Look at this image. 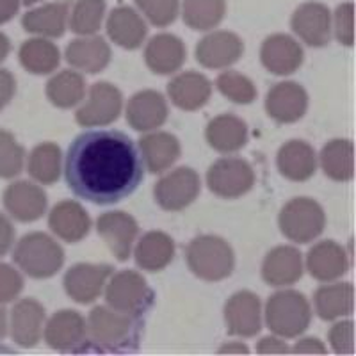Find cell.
Instances as JSON below:
<instances>
[{
    "label": "cell",
    "instance_id": "obj_1",
    "mask_svg": "<svg viewBox=\"0 0 356 356\" xmlns=\"http://www.w3.org/2000/svg\"><path fill=\"white\" fill-rule=\"evenodd\" d=\"M65 171L75 196L95 205H113L138 189L145 162L127 134L91 129L70 145Z\"/></svg>",
    "mask_w": 356,
    "mask_h": 356
},
{
    "label": "cell",
    "instance_id": "obj_2",
    "mask_svg": "<svg viewBox=\"0 0 356 356\" xmlns=\"http://www.w3.org/2000/svg\"><path fill=\"white\" fill-rule=\"evenodd\" d=\"M141 316L97 307L89 314L88 333L102 351H132L141 339Z\"/></svg>",
    "mask_w": 356,
    "mask_h": 356
},
{
    "label": "cell",
    "instance_id": "obj_3",
    "mask_svg": "<svg viewBox=\"0 0 356 356\" xmlns=\"http://www.w3.org/2000/svg\"><path fill=\"white\" fill-rule=\"evenodd\" d=\"M13 259L29 276L50 278L63 267L65 251L49 235L29 234L18 243Z\"/></svg>",
    "mask_w": 356,
    "mask_h": 356
},
{
    "label": "cell",
    "instance_id": "obj_4",
    "mask_svg": "<svg viewBox=\"0 0 356 356\" xmlns=\"http://www.w3.org/2000/svg\"><path fill=\"white\" fill-rule=\"evenodd\" d=\"M187 262L196 276L209 282H218L232 275L235 259L227 241L214 235H202L189 244Z\"/></svg>",
    "mask_w": 356,
    "mask_h": 356
},
{
    "label": "cell",
    "instance_id": "obj_5",
    "mask_svg": "<svg viewBox=\"0 0 356 356\" xmlns=\"http://www.w3.org/2000/svg\"><path fill=\"white\" fill-rule=\"evenodd\" d=\"M267 326L280 337L292 339L308 328L312 310L301 292H276L266 308Z\"/></svg>",
    "mask_w": 356,
    "mask_h": 356
},
{
    "label": "cell",
    "instance_id": "obj_6",
    "mask_svg": "<svg viewBox=\"0 0 356 356\" xmlns=\"http://www.w3.org/2000/svg\"><path fill=\"white\" fill-rule=\"evenodd\" d=\"M324 222V211L310 198L292 200L280 214V227L285 237L300 244L317 239L323 234Z\"/></svg>",
    "mask_w": 356,
    "mask_h": 356
},
{
    "label": "cell",
    "instance_id": "obj_7",
    "mask_svg": "<svg viewBox=\"0 0 356 356\" xmlns=\"http://www.w3.org/2000/svg\"><path fill=\"white\" fill-rule=\"evenodd\" d=\"M106 300L114 310L132 316H145L154 303V292L146 285V280L141 275L122 271L111 280Z\"/></svg>",
    "mask_w": 356,
    "mask_h": 356
},
{
    "label": "cell",
    "instance_id": "obj_8",
    "mask_svg": "<svg viewBox=\"0 0 356 356\" xmlns=\"http://www.w3.org/2000/svg\"><path fill=\"white\" fill-rule=\"evenodd\" d=\"M212 193L222 198H239L246 195L255 182V173L243 159H221L207 173Z\"/></svg>",
    "mask_w": 356,
    "mask_h": 356
},
{
    "label": "cell",
    "instance_id": "obj_9",
    "mask_svg": "<svg viewBox=\"0 0 356 356\" xmlns=\"http://www.w3.org/2000/svg\"><path fill=\"white\" fill-rule=\"evenodd\" d=\"M200 177L191 168H178L159 180L155 186V200L166 211H182L200 195Z\"/></svg>",
    "mask_w": 356,
    "mask_h": 356
},
{
    "label": "cell",
    "instance_id": "obj_10",
    "mask_svg": "<svg viewBox=\"0 0 356 356\" xmlns=\"http://www.w3.org/2000/svg\"><path fill=\"white\" fill-rule=\"evenodd\" d=\"M123 98L120 89L109 82H97L91 86L89 100L77 111V122L82 127H102L116 122L122 113Z\"/></svg>",
    "mask_w": 356,
    "mask_h": 356
},
{
    "label": "cell",
    "instance_id": "obj_11",
    "mask_svg": "<svg viewBox=\"0 0 356 356\" xmlns=\"http://www.w3.org/2000/svg\"><path fill=\"white\" fill-rule=\"evenodd\" d=\"M44 339L57 351H81L88 346V326L75 310L57 312L44 330Z\"/></svg>",
    "mask_w": 356,
    "mask_h": 356
},
{
    "label": "cell",
    "instance_id": "obj_12",
    "mask_svg": "<svg viewBox=\"0 0 356 356\" xmlns=\"http://www.w3.org/2000/svg\"><path fill=\"white\" fill-rule=\"evenodd\" d=\"M292 29L310 47H324L332 40L330 9L319 2H307L296 9Z\"/></svg>",
    "mask_w": 356,
    "mask_h": 356
},
{
    "label": "cell",
    "instance_id": "obj_13",
    "mask_svg": "<svg viewBox=\"0 0 356 356\" xmlns=\"http://www.w3.org/2000/svg\"><path fill=\"white\" fill-rule=\"evenodd\" d=\"M111 273L113 267L106 264H77L65 276L66 292L77 303H91L100 296Z\"/></svg>",
    "mask_w": 356,
    "mask_h": 356
},
{
    "label": "cell",
    "instance_id": "obj_14",
    "mask_svg": "<svg viewBox=\"0 0 356 356\" xmlns=\"http://www.w3.org/2000/svg\"><path fill=\"white\" fill-rule=\"evenodd\" d=\"M244 52V44L241 38L234 33L219 31L212 33L200 41L196 47V59L205 68H227L239 61Z\"/></svg>",
    "mask_w": 356,
    "mask_h": 356
},
{
    "label": "cell",
    "instance_id": "obj_15",
    "mask_svg": "<svg viewBox=\"0 0 356 356\" xmlns=\"http://www.w3.org/2000/svg\"><path fill=\"white\" fill-rule=\"evenodd\" d=\"M98 234L118 260H127L138 235V222L125 212H107L97 221Z\"/></svg>",
    "mask_w": 356,
    "mask_h": 356
},
{
    "label": "cell",
    "instance_id": "obj_16",
    "mask_svg": "<svg viewBox=\"0 0 356 356\" xmlns=\"http://www.w3.org/2000/svg\"><path fill=\"white\" fill-rule=\"evenodd\" d=\"M308 107L307 91L296 82H282L267 93L266 109L280 123H294L303 118Z\"/></svg>",
    "mask_w": 356,
    "mask_h": 356
},
{
    "label": "cell",
    "instance_id": "obj_17",
    "mask_svg": "<svg viewBox=\"0 0 356 356\" xmlns=\"http://www.w3.org/2000/svg\"><path fill=\"white\" fill-rule=\"evenodd\" d=\"M228 333L237 337H253L262 330L260 301L253 292H237L225 308Z\"/></svg>",
    "mask_w": 356,
    "mask_h": 356
},
{
    "label": "cell",
    "instance_id": "obj_18",
    "mask_svg": "<svg viewBox=\"0 0 356 356\" xmlns=\"http://www.w3.org/2000/svg\"><path fill=\"white\" fill-rule=\"evenodd\" d=\"M4 205L18 221H36L47 211V195L34 184L17 182L6 191Z\"/></svg>",
    "mask_w": 356,
    "mask_h": 356
},
{
    "label": "cell",
    "instance_id": "obj_19",
    "mask_svg": "<svg viewBox=\"0 0 356 356\" xmlns=\"http://www.w3.org/2000/svg\"><path fill=\"white\" fill-rule=\"evenodd\" d=\"M262 63L275 75H289L303 65V50L291 36L275 34L262 44Z\"/></svg>",
    "mask_w": 356,
    "mask_h": 356
},
{
    "label": "cell",
    "instance_id": "obj_20",
    "mask_svg": "<svg viewBox=\"0 0 356 356\" xmlns=\"http://www.w3.org/2000/svg\"><path fill=\"white\" fill-rule=\"evenodd\" d=\"M168 120L166 100L157 91H141L127 106V122L136 130L159 129Z\"/></svg>",
    "mask_w": 356,
    "mask_h": 356
},
{
    "label": "cell",
    "instance_id": "obj_21",
    "mask_svg": "<svg viewBox=\"0 0 356 356\" xmlns=\"http://www.w3.org/2000/svg\"><path fill=\"white\" fill-rule=\"evenodd\" d=\"M262 275L269 285L284 287L296 284L303 276L301 253L296 248L280 246L267 255L262 267Z\"/></svg>",
    "mask_w": 356,
    "mask_h": 356
},
{
    "label": "cell",
    "instance_id": "obj_22",
    "mask_svg": "<svg viewBox=\"0 0 356 356\" xmlns=\"http://www.w3.org/2000/svg\"><path fill=\"white\" fill-rule=\"evenodd\" d=\"M44 308L36 300H22L11 312V335L24 348H33L43 333Z\"/></svg>",
    "mask_w": 356,
    "mask_h": 356
},
{
    "label": "cell",
    "instance_id": "obj_23",
    "mask_svg": "<svg viewBox=\"0 0 356 356\" xmlns=\"http://www.w3.org/2000/svg\"><path fill=\"white\" fill-rule=\"evenodd\" d=\"M146 65L150 66L152 72L168 75L177 72L186 61V47L182 40L173 34H159L152 38L146 47Z\"/></svg>",
    "mask_w": 356,
    "mask_h": 356
},
{
    "label": "cell",
    "instance_id": "obj_24",
    "mask_svg": "<svg viewBox=\"0 0 356 356\" xmlns=\"http://www.w3.org/2000/svg\"><path fill=\"white\" fill-rule=\"evenodd\" d=\"M308 271L319 282H332L348 273L349 262L344 250L333 241H324L308 253Z\"/></svg>",
    "mask_w": 356,
    "mask_h": 356
},
{
    "label": "cell",
    "instance_id": "obj_25",
    "mask_svg": "<svg viewBox=\"0 0 356 356\" xmlns=\"http://www.w3.org/2000/svg\"><path fill=\"white\" fill-rule=\"evenodd\" d=\"M168 91L175 106L184 111H196L205 106L211 98L212 84L200 73L187 72L173 79L168 86Z\"/></svg>",
    "mask_w": 356,
    "mask_h": 356
},
{
    "label": "cell",
    "instance_id": "obj_26",
    "mask_svg": "<svg viewBox=\"0 0 356 356\" xmlns=\"http://www.w3.org/2000/svg\"><path fill=\"white\" fill-rule=\"evenodd\" d=\"M49 225L57 237L66 243H79L86 237L91 227L89 216L79 203L63 202L56 205L50 212Z\"/></svg>",
    "mask_w": 356,
    "mask_h": 356
},
{
    "label": "cell",
    "instance_id": "obj_27",
    "mask_svg": "<svg viewBox=\"0 0 356 356\" xmlns=\"http://www.w3.org/2000/svg\"><path fill=\"white\" fill-rule=\"evenodd\" d=\"M107 33H109L111 40L114 43H118L123 49L134 50L141 47L148 29H146L143 18L132 8L122 6V8H116L109 15Z\"/></svg>",
    "mask_w": 356,
    "mask_h": 356
},
{
    "label": "cell",
    "instance_id": "obj_28",
    "mask_svg": "<svg viewBox=\"0 0 356 356\" xmlns=\"http://www.w3.org/2000/svg\"><path fill=\"white\" fill-rule=\"evenodd\" d=\"M109 44L102 38H84L75 40L66 49V61L73 68L86 73H98L109 65Z\"/></svg>",
    "mask_w": 356,
    "mask_h": 356
},
{
    "label": "cell",
    "instance_id": "obj_29",
    "mask_svg": "<svg viewBox=\"0 0 356 356\" xmlns=\"http://www.w3.org/2000/svg\"><path fill=\"white\" fill-rule=\"evenodd\" d=\"M70 2H54L29 11L22 24L27 33L47 38H61L66 31Z\"/></svg>",
    "mask_w": 356,
    "mask_h": 356
},
{
    "label": "cell",
    "instance_id": "obj_30",
    "mask_svg": "<svg viewBox=\"0 0 356 356\" xmlns=\"http://www.w3.org/2000/svg\"><path fill=\"white\" fill-rule=\"evenodd\" d=\"M207 139H209L214 150L222 152V154H232V152L241 150L246 145L248 139L246 123L237 116L222 114V116H218L209 123Z\"/></svg>",
    "mask_w": 356,
    "mask_h": 356
},
{
    "label": "cell",
    "instance_id": "obj_31",
    "mask_svg": "<svg viewBox=\"0 0 356 356\" xmlns=\"http://www.w3.org/2000/svg\"><path fill=\"white\" fill-rule=\"evenodd\" d=\"M139 145H141L143 150V161L146 162V166L152 173L166 171L180 157V143L175 136L168 132L145 136L139 141Z\"/></svg>",
    "mask_w": 356,
    "mask_h": 356
},
{
    "label": "cell",
    "instance_id": "obj_32",
    "mask_svg": "<svg viewBox=\"0 0 356 356\" xmlns=\"http://www.w3.org/2000/svg\"><path fill=\"white\" fill-rule=\"evenodd\" d=\"M278 166L287 178L303 182L316 173V152L305 141H291L280 150Z\"/></svg>",
    "mask_w": 356,
    "mask_h": 356
},
{
    "label": "cell",
    "instance_id": "obj_33",
    "mask_svg": "<svg viewBox=\"0 0 356 356\" xmlns=\"http://www.w3.org/2000/svg\"><path fill=\"white\" fill-rule=\"evenodd\" d=\"M175 244L170 235L150 232L139 241L136 248V262L145 271H161L173 260Z\"/></svg>",
    "mask_w": 356,
    "mask_h": 356
},
{
    "label": "cell",
    "instance_id": "obj_34",
    "mask_svg": "<svg viewBox=\"0 0 356 356\" xmlns=\"http://www.w3.org/2000/svg\"><path fill=\"white\" fill-rule=\"evenodd\" d=\"M355 291L351 284H335L321 287L316 294V308L321 319L333 321L337 317L349 316L353 312Z\"/></svg>",
    "mask_w": 356,
    "mask_h": 356
},
{
    "label": "cell",
    "instance_id": "obj_35",
    "mask_svg": "<svg viewBox=\"0 0 356 356\" xmlns=\"http://www.w3.org/2000/svg\"><path fill=\"white\" fill-rule=\"evenodd\" d=\"M20 61L24 68L31 73L44 75L57 68L61 56H59V49L50 41L29 40L22 44Z\"/></svg>",
    "mask_w": 356,
    "mask_h": 356
},
{
    "label": "cell",
    "instance_id": "obj_36",
    "mask_svg": "<svg viewBox=\"0 0 356 356\" xmlns=\"http://www.w3.org/2000/svg\"><path fill=\"white\" fill-rule=\"evenodd\" d=\"M47 95L54 106L63 107V109L77 106L86 95L84 79L77 72L65 70L54 79H50V82L47 84Z\"/></svg>",
    "mask_w": 356,
    "mask_h": 356
},
{
    "label": "cell",
    "instance_id": "obj_37",
    "mask_svg": "<svg viewBox=\"0 0 356 356\" xmlns=\"http://www.w3.org/2000/svg\"><path fill=\"white\" fill-rule=\"evenodd\" d=\"M321 164L324 173L333 180L346 182L353 178V143L335 139L323 148Z\"/></svg>",
    "mask_w": 356,
    "mask_h": 356
},
{
    "label": "cell",
    "instance_id": "obj_38",
    "mask_svg": "<svg viewBox=\"0 0 356 356\" xmlns=\"http://www.w3.org/2000/svg\"><path fill=\"white\" fill-rule=\"evenodd\" d=\"M225 11V0H184V22L195 31L218 27Z\"/></svg>",
    "mask_w": 356,
    "mask_h": 356
},
{
    "label": "cell",
    "instance_id": "obj_39",
    "mask_svg": "<svg viewBox=\"0 0 356 356\" xmlns=\"http://www.w3.org/2000/svg\"><path fill=\"white\" fill-rule=\"evenodd\" d=\"M29 173L41 184H54L61 175V150L54 143L36 146L29 157Z\"/></svg>",
    "mask_w": 356,
    "mask_h": 356
},
{
    "label": "cell",
    "instance_id": "obj_40",
    "mask_svg": "<svg viewBox=\"0 0 356 356\" xmlns=\"http://www.w3.org/2000/svg\"><path fill=\"white\" fill-rule=\"evenodd\" d=\"M106 0H79L73 8L70 27L77 34H95L102 27Z\"/></svg>",
    "mask_w": 356,
    "mask_h": 356
},
{
    "label": "cell",
    "instance_id": "obj_41",
    "mask_svg": "<svg viewBox=\"0 0 356 356\" xmlns=\"http://www.w3.org/2000/svg\"><path fill=\"white\" fill-rule=\"evenodd\" d=\"M218 88L225 97L237 104H251L257 97V89L253 82L237 72H225L219 75Z\"/></svg>",
    "mask_w": 356,
    "mask_h": 356
},
{
    "label": "cell",
    "instance_id": "obj_42",
    "mask_svg": "<svg viewBox=\"0 0 356 356\" xmlns=\"http://www.w3.org/2000/svg\"><path fill=\"white\" fill-rule=\"evenodd\" d=\"M25 152L17 139L6 130H0V177L13 178L22 173Z\"/></svg>",
    "mask_w": 356,
    "mask_h": 356
},
{
    "label": "cell",
    "instance_id": "obj_43",
    "mask_svg": "<svg viewBox=\"0 0 356 356\" xmlns=\"http://www.w3.org/2000/svg\"><path fill=\"white\" fill-rule=\"evenodd\" d=\"M136 4L157 27H166L177 20L178 0H136Z\"/></svg>",
    "mask_w": 356,
    "mask_h": 356
},
{
    "label": "cell",
    "instance_id": "obj_44",
    "mask_svg": "<svg viewBox=\"0 0 356 356\" xmlns=\"http://www.w3.org/2000/svg\"><path fill=\"white\" fill-rule=\"evenodd\" d=\"M24 289L20 273L15 271L8 264H0V303L13 301Z\"/></svg>",
    "mask_w": 356,
    "mask_h": 356
},
{
    "label": "cell",
    "instance_id": "obj_45",
    "mask_svg": "<svg viewBox=\"0 0 356 356\" xmlns=\"http://www.w3.org/2000/svg\"><path fill=\"white\" fill-rule=\"evenodd\" d=\"M335 33L337 40L342 44H353V4L346 2V4L339 6L335 13Z\"/></svg>",
    "mask_w": 356,
    "mask_h": 356
},
{
    "label": "cell",
    "instance_id": "obj_46",
    "mask_svg": "<svg viewBox=\"0 0 356 356\" xmlns=\"http://www.w3.org/2000/svg\"><path fill=\"white\" fill-rule=\"evenodd\" d=\"M330 340L339 355H353V323H339L330 332Z\"/></svg>",
    "mask_w": 356,
    "mask_h": 356
},
{
    "label": "cell",
    "instance_id": "obj_47",
    "mask_svg": "<svg viewBox=\"0 0 356 356\" xmlns=\"http://www.w3.org/2000/svg\"><path fill=\"white\" fill-rule=\"evenodd\" d=\"M15 89H17L15 77H13L8 70H0V111L8 106L9 100L15 95Z\"/></svg>",
    "mask_w": 356,
    "mask_h": 356
},
{
    "label": "cell",
    "instance_id": "obj_48",
    "mask_svg": "<svg viewBox=\"0 0 356 356\" xmlns=\"http://www.w3.org/2000/svg\"><path fill=\"white\" fill-rule=\"evenodd\" d=\"M15 241V228L4 214H0V257L6 255Z\"/></svg>",
    "mask_w": 356,
    "mask_h": 356
},
{
    "label": "cell",
    "instance_id": "obj_49",
    "mask_svg": "<svg viewBox=\"0 0 356 356\" xmlns=\"http://www.w3.org/2000/svg\"><path fill=\"white\" fill-rule=\"evenodd\" d=\"M257 351L262 353V355H269V353H289V348L285 342L278 339H273V337H266V339L260 340Z\"/></svg>",
    "mask_w": 356,
    "mask_h": 356
},
{
    "label": "cell",
    "instance_id": "obj_50",
    "mask_svg": "<svg viewBox=\"0 0 356 356\" xmlns=\"http://www.w3.org/2000/svg\"><path fill=\"white\" fill-rule=\"evenodd\" d=\"M20 0H0V24L11 20L18 13Z\"/></svg>",
    "mask_w": 356,
    "mask_h": 356
},
{
    "label": "cell",
    "instance_id": "obj_51",
    "mask_svg": "<svg viewBox=\"0 0 356 356\" xmlns=\"http://www.w3.org/2000/svg\"><path fill=\"white\" fill-rule=\"evenodd\" d=\"M296 353H326V348L321 344L317 339H305L301 342H298V346L294 348Z\"/></svg>",
    "mask_w": 356,
    "mask_h": 356
},
{
    "label": "cell",
    "instance_id": "obj_52",
    "mask_svg": "<svg viewBox=\"0 0 356 356\" xmlns=\"http://www.w3.org/2000/svg\"><path fill=\"white\" fill-rule=\"evenodd\" d=\"M9 49H11V47H9V40L6 38V34L0 33V63L4 61L6 57H8Z\"/></svg>",
    "mask_w": 356,
    "mask_h": 356
},
{
    "label": "cell",
    "instance_id": "obj_53",
    "mask_svg": "<svg viewBox=\"0 0 356 356\" xmlns=\"http://www.w3.org/2000/svg\"><path fill=\"white\" fill-rule=\"evenodd\" d=\"M8 333V321H6V312L0 308V339Z\"/></svg>",
    "mask_w": 356,
    "mask_h": 356
},
{
    "label": "cell",
    "instance_id": "obj_54",
    "mask_svg": "<svg viewBox=\"0 0 356 356\" xmlns=\"http://www.w3.org/2000/svg\"><path fill=\"white\" fill-rule=\"evenodd\" d=\"M221 353H248L246 346H227L222 348Z\"/></svg>",
    "mask_w": 356,
    "mask_h": 356
},
{
    "label": "cell",
    "instance_id": "obj_55",
    "mask_svg": "<svg viewBox=\"0 0 356 356\" xmlns=\"http://www.w3.org/2000/svg\"><path fill=\"white\" fill-rule=\"evenodd\" d=\"M22 2H24L25 6H33L36 4V2H40V0H22Z\"/></svg>",
    "mask_w": 356,
    "mask_h": 356
}]
</instances>
